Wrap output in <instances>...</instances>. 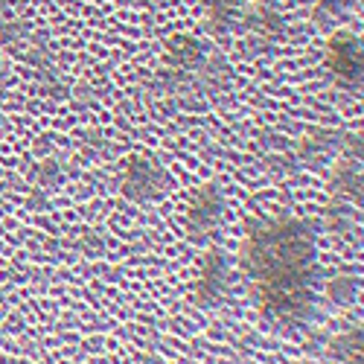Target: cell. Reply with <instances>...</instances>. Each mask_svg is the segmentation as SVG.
<instances>
[{
	"label": "cell",
	"mask_w": 364,
	"mask_h": 364,
	"mask_svg": "<svg viewBox=\"0 0 364 364\" xmlns=\"http://www.w3.org/2000/svg\"><path fill=\"white\" fill-rule=\"evenodd\" d=\"M326 68L341 85H361V41L353 33H338L326 44Z\"/></svg>",
	"instance_id": "cell-2"
},
{
	"label": "cell",
	"mask_w": 364,
	"mask_h": 364,
	"mask_svg": "<svg viewBox=\"0 0 364 364\" xmlns=\"http://www.w3.org/2000/svg\"><path fill=\"white\" fill-rule=\"evenodd\" d=\"M338 347V358H347V364H361V329H353L350 336H344Z\"/></svg>",
	"instance_id": "cell-8"
},
{
	"label": "cell",
	"mask_w": 364,
	"mask_h": 364,
	"mask_svg": "<svg viewBox=\"0 0 364 364\" xmlns=\"http://www.w3.org/2000/svg\"><path fill=\"white\" fill-rule=\"evenodd\" d=\"M166 184H169L166 172L151 161H132L126 169V193L137 201L161 196L166 190Z\"/></svg>",
	"instance_id": "cell-3"
},
{
	"label": "cell",
	"mask_w": 364,
	"mask_h": 364,
	"mask_svg": "<svg viewBox=\"0 0 364 364\" xmlns=\"http://www.w3.org/2000/svg\"><path fill=\"white\" fill-rule=\"evenodd\" d=\"M169 55H172V62H175L181 70H193V68L201 65L204 50H201V44H198L196 38L178 36V38H172V44H169Z\"/></svg>",
	"instance_id": "cell-6"
},
{
	"label": "cell",
	"mask_w": 364,
	"mask_h": 364,
	"mask_svg": "<svg viewBox=\"0 0 364 364\" xmlns=\"http://www.w3.org/2000/svg\"><path fill=\"white\" fill-rule=\"evenodd\" d=\"M225 286H228L225 259H222L219 254H210L207 262H204V268H201V280H198V286H196L201 303H207V306H210V303H216V300L222 297Z\"/></svg>",
	"instance_id": "cell-5"
},
{
	"label": "cell",
	"mask_w": 364,
	"mask_h": 364,
	"mask_svg": "<svg viewBox=\"0 0 364 364\" xmlns=\"http://www.w3.org/2000/svg\"><path fill=\"white\" fill-rule=\"evenodd\" d=\"M242 9V0H210V23L216 29H228L230 23H236Z\"/></svg>",
	"instance_id": "cell-7"
},
{
	"label": "cell",
	"mask_w": 364,
	"mask_h": 364,
	"mask_svg": "<svg viewBox=\"0 0 364 364\" xmlns=\"http://www.w3.org/2000/svg\"><path fill=\"white\" fill-rule=\"evenodd\" d=\"M219 216H222V196L213 187L198 190V196H196V201L190 207V230H193V236L196 233L198 236L207 233L219 222Z\"/></svg>",
	"instance_id": "cell-4"
},
{
	"label": "cell",
	"mask_w": 364,
	"mask_h": 364,
	"mask_svg": "<svg viewBox=\"0 0 364 364\" xmlns=\"http://www.w3.org/2000/svg\"><path fill=\"white\" fill-rule=\"evenodd\" d=\"M248 274L262 306L280 318L297 321L312 303V262L315 236L306 222L280 219L257 228L245 245Z\"/></svg>",
	"instance_id": "cell-1"
}]
</instances>
